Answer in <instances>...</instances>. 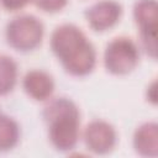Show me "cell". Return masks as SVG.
Returning a JSON list of instances; mask_svg holds the SVG:
<instances>
[{
	"instance_id": "cell-3",
	"label": "cell",
	"mask_w": 158,
	"mask_h": 158,
	"mask_svg": "<svg viewBox=\"0 0 158 158\" xmlns=\"http://www.w3.org/2000/svg\"><path fill=\"white\" fill-rule=\"evenodd\" d=\"M44 28L42 22L32 15L14 17L5 28V37L10 47L19 52L36 49L43 38Z\"/></svg>"
},
{
	"instance_id": "cell-14",
	"label": "cell",
	"mask_w": 158,
	"mask_h": 158,
	"mask_svg": "<svg viewBox=\"0 0 158 158\" xmlns=\"http://www.w3.org/2000/svg\"><path fill=\"white\" fill-rule=\"evenodd\" d=\"M32 0H0L1 6L7 11H17L28 5Z\"/></svg>"
},
{
	"instance_id": "cell-6",
	"label": "cell",
	"mask_w": 158,
	"mask_h": 158,
	"mask_svg": "<svg viewBox=\"0 0 158 158\" xmlns=\"http://www.w3.org/2000/svg\"><path fill=\"white\" fill-rule=\"evenodd\" d=\"M121 15L122 6L114 0L98 1L85 11V19L89 26L96 32L112 28L120 21Z\"/></svg>"
},
{
	"instance_id": "cell-13",
	"label": "cell",
	"mask_w": 158,
	"mask_h": 158,
	"mask_svg": "<svg viewBox=\"0 0 158 158\" xmlns=\"http://www.w3.org/2000/svg\"><path fill=\"white\" fill-rule=\"evenodd\" d=\"M32 1L40 10L49 14H54L63 10L68 4V0H32Z\"/></svg>"
},
{
	"instance_id": "cell-12",
	"label": "cell",
	"mask_w": 158,
	"mask_h": 158,
	"mask_svg": "<svg viewBox=\"0 0 158 158\" xmlns=\"http://www.w3.org/2000/svg\"><path fill=\"white\" fill-rule=\"evenodd\" d=\"M139 37L142 48L154 59L157 54V30H142L139 31Z\"/></svg>"
},
{
	"instance_id": "cell-8",
	"label": "cell",
	"mask_w": 158,
	"mask_h": 158,
	"mask_svg": "<svg viewBox=\"0 0 158 158\" xmlns=\"http://www.w3.org/2000/svg\"><path fill=\"white\" fill-rule=\"evenodd\" d=\"M135 151L143 157H157L158 154V125L146 122L141 125L133 135Z\"/></svg>"
},
{
	"instance_id": "cell-5",
	"label": "cell",
	"mask_w": 158,
	"mask_h": 158,
	"mask_svg": "<svg viewBox=\"0 0 158 158\" xmlns=\"http://www.w3.org/2000/svg\"><path fill=\"white\" fill-rule=\"evenodd\" d=\"M86 148L95 154L110 153L117 141L114 126L102 120H94L86 125L83 133Z\"/></svg>"
},
{
	"instance_id": "cell-9",
	"label": "cell",
	"mask_w": 158,
	"mask_h": 158,
	"mask_svg": "<svg viewBox=\"0 0 158 158\" xmlns=\"http://www.w3.org/2000/svg\"><path fill=\"white\" fill-rule=\"evenodd\" d=\"M133 17L142 30H157L158 5L157 0H137L133 6Z\"/></svg>"
},
{
	"instance_id": "cell-1",
	"label": "cell",
	"mask_w": 158,
	"mask_h": 158,
	"mask_svg": "<svg viewBox=\"0 0 158 158\" xmlns=\"http://www.w3.org/2000/svg\"><path fill=\"white\" fill-rule=\"evenodd\" d=\"M51 49L70 75L85 77L95 68L96 51L84 32L75 25L58 26L51 36Z\"/></svg>"
},
{
	"instance_id": "cell-2",
	"label": "cell",
	"mask_w": 158,
	"mask_h": 158,
	"mask_svg": "<svg viewBox=\"0 0 158 158\" xmlns=\"http://www.w3.org/2000/svg\"><path fill=\"white\" fill-rule=\"evenodd\" d=\"M52 146L60 152L73 149L80 135V112L74 101L67 98L53 99L43 111Z\"/></svg>"
},
{
	"instance_id": "cell-11",
	"label": "cell",
	"mask_w": 158,
	"mask_h": 158,
	"mask_svg": "<svg viewBox=\"0 0 158 158\" xmlns=\"http://www.w3.org/2000/svg\"><path fill=\"white\" fill-rule=\"evenodd\" d=\"M17 83V64L9 56H0V96L11 93Z\"/></svg>"
},
{
	"instance_id": "cell-10",
	"label": "cell",
	"mask_w": 158,
	"mask_h": 158,
	"mask_svg": "<svg viewBox=\"0 0 158 158\" xmlns=\"http://www.w3.org/2000/svg\"><path fill=\"white\" fill-rule=\"evenodd\" d=\"M20 139L17 122L6 115H0V152L11 151Z\"/></svg>"
},
{
	"instance_id": "cell-7",
	"label": "cell",
	"mask_w": 158,
	"mask_h": 158,
	"mask_svg": "<svg viewBox=\"0 0 158 158\" xmlns=\"http://www.w3.org/2000/svg\"><path fill=\"white\" fill-rule=\"evenodd\" d=\"M25 93L36 101L48 100L54 90L53 78L44 70L33 69L25 74L22 79Z\"/></svg>"
},
{
	"instance_id": "cell-4",
	"label": "cell",
	"mask_w": 158,
	"mask_h": 158,
	"mask_svg": "<svg viewBox=\"0 0 158 158\" xmlns=\"http://www.w3.org/2000/svg\"><path fill=\"white\" fill-rule=\"evenodd\" d=\"M139 51L136 43L128 37H116L105 48L104 65L115 75H126L138 64Z\"/></svg>"
}]
</instances>
